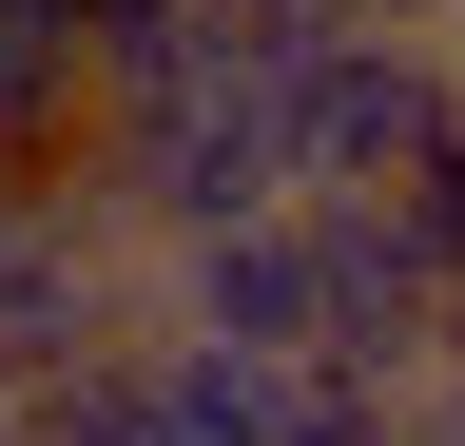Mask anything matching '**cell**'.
<instances>
[{"mask_svg": "<svg viewBox=\"0 0 465 446\" xmlns=\"http://www.w3.org/2000/svg\"><path fill=\"white\" fill-rule=\"evenodd\" d=\"M407 446H465V369H427V408H407Z\"/></svg>", "mask_w": 465, "mask_h": 446, "instance_id": "obj_11", "label": "cell"}, {"mask_svg": "<svg viewBox=\"0 0 465 446\" xmlns=\"http://www.w3.org/2000/svg\"><path fill=\"white\" fill-rule=\"evenodd\" d=\"M446 136H465L446 39H330V59H291V175H311V194H407ZM311 194H291V213H311Z\"/></svg>", "mask_w": 465, "mask_h": 446, "instance_id": "obj_4", "label": "cell"}, {"mask_svg": "<svg viewBox=\"0 0 465 446\" xmlns=\"http://www.w3.org/2000/svg\"><path fill=\"white\" fill-rule=\"evenodd\" d=\"M39 446H174V408H155V369L116 350V369H78V388L39 408Z\"/></svg>", "mask_w": 465, "mask_h": 446, "instance_id": "obj_8", "label": "cell"}, {"mask_svg": "<svg viewBox=\"0 0 465 446\" xmlns=\"http://www.w3.org/2000/svg\"><path fill=\"white\" fill-rule=\"evenodd\" d=\"M446 369H465V292H446Z\"/></svg>", "mask_w": 465, "mask_h": 446, "instance_id": "obj_12", "label": "cell"}, {"mask_svg": "<svg viewBox=\"0 0 465 446\" xmlns=\"http://www.w3.org/2000/svg\"><path fill=\"white\" fill-rule=\"evenodd\" d=\"M388 213H407V233H427V272H446V292H465V136H446V155H427V175H407Z\"/></svg>", "mask_w": 465, "mask_h": 446, "instance_id": "obj_9", "label": "cell"}, {"mask_svg": "<svg viewBox=\"0 0 465 446\" xmlns=\"http://www.w3.org/2000/svg\"><path fill=\"white\" fill-rule=\"evenodd\" d=\"M78 136H97L78 0H0V175H78Z\"/></svg>", "mask_w": 465, "mask_h": 446, "instance_id": "obj_6", "label": "cell"}, {"mask_svg": "<svg viewBox=\"0 0 465 446\" xmlns=\"http://www.w3.org/2000/svg\"><path fill=\"white\" fill-rule=\"evenodd\" d=\"M349 39H446V0H330Z\"/></svg>", "mask_w": 465, "mask_h": 446, "instance_id": "obj_10", "label": "cell"}, {"mask_svg": "<svg viewBox=\"0 0 465 446\" xmlns=\"http://www.w3.org/2000/svg\"><path fill=\"white\" fill-rule=\"evenodd\" d=\"M78 194L116 213L136 253H213V233H272L291 194V78L272 59H232V39H174L155 78H116L97 97V136H78Z\"/></svg>", "mask_w": 465, "mask_h": 446, "instance_id": "obj_1", "label": "cell"}, {"mask_svg": "<svg viewBox=\"0 0 465 446\" xmlns=\"http://www.w3.org/2000/svg\"><path fill=\"white\" fill-rule=\"evenodd\" d=\"M136 369H155L174 446H291V388H311V369H252V350H174V330H136Z\"/></svg>", "mask_w": 465, "mask_h": 446, "instance_id": "obj_7", "label": "cell"}, {"mask_svg": "<svg viewBox=\"0 0 465 446\" xmlns=\"http://www.w3.org/2000/svg\"><path fill=\"white\" fill-rule=\"evenodd\" d=\"M155 272H136V233L78 194V175H0V427H39L78 369H116L136 350V311Z\"/></svg>", "mask_w": 465, "mask_h": 446, "instance_id": "obj_2", "label": "cell"}, {"mask_svg": "<svg viewBox=\"0 0 465 446\" xmlns=\"http://www.w3.org/2000/svg\"><path fill=\"white\" fill-rule=\"evenodd\" d=\"M291 233H311V369L427 408V369H446V272H427V233H407L388 194H311Z\"/></svg>", "mask_w": 465, "mask_h": 446, "instance_id": "obj_3", "label": "cell"}, {"mask_svg": "<svg viewBox=\"0 0 465 446\" xmlns=\"http://www.w3.org/2000/svg\"><path fill=\"white\" fill-rule=\"evenodd\" d=\"M155 330L174 350H252V369H311V233H213V253H155Z\"/></svg>", "mask_w": 465, "mask_h": 446, "instance_id": "obj_5", "label": "cell"}]
</instances>
